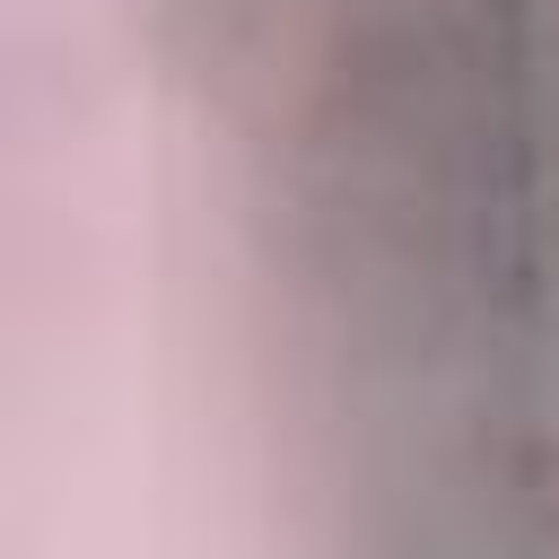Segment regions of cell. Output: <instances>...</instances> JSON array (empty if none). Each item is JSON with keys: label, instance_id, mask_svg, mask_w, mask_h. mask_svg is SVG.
Wrapping results in <instances>:
<instances>
[{"label": "cell", "instance_id": "obj_1", "mask_svg": "<svg viewBox=\"0 0 559 559\" xmlns=\"http://www.w3.org/2000/svg\"><path fill=\"white\" fill-rule=\"evenodd\" d=\"M550 542H559V507H550Z\"/></svg>", "mask_w": 559, "mask_h": 559}]
</instances>
